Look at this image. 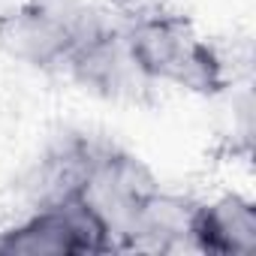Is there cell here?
<instances>
[{
	"mask_svg": "<svg viewBox=\"0 0 256 256\" xmlns=\"http://www.w3.org/2000/svg\"><path fill=\"white\" fill-rule=\"evenodd\" d=\"M114 24L94 0H28L0 16V48L40 70H66L82 46Z\"/></svg>",
	"mask_w": 256,
	"mask_h": 256,
	"instance_id": "obj_1",
	"label": "cell"
},
{
	"mask_svg": "<svg viewBox=\"0 0 256 256\" xmlns=\"http://www.w3.org/2000/svg\"><path fill=\"white\" fill-rule=\"evenodd\" d=\"M130 48L142 76L166 84H178L196 94H220L229 82L226 64L214 46L196 36L193 24L181 12H166L139 24L124 28Z\"/></svg>",
	"mask_w": 256,
	"mask_h": 256,
	"instance_id": "obj_2",
	"label": "cell"
},
{
	"mask_svg": "<svg viewBox=\"0 0 256 256\" xmlns=\"http://www.w3.org/2000/svg\"><path fill=\"white\" fill-rule=\"evenodd\" d=\"M157 187L160 184L154 181L151 169L142 160L106 142L96 145L78 199L102 226L108 250H126L136 226V214Z\"/></svg>",
	"mask_w": 256,
	"mask_h": 256,
	"instance_id": "obj_3",
	"label": "cell"
},
{
	"mask_svg": "<svg viewBox=\"0 0 256 256\" xmlns=\"http://www.w3.org/2000/svg\"><path fill=\"white\" fill-rule=\"evenodd\" d=\"M0 253H108V238L96 217L82 205V199H70L64 205L36 208L30 220L4 232Z\"/></svg>",
	"mask_w": 256,
	"mask_h": 256,
	"instance_id": "obj_4",
	"label": "cell"
},
{
	"mask_svg": "<svg viewBox=\"0 0 256 256\" xmlns=\"http://www.w3.org/2000/svg\"><path fill=\"white\" fill-rule=\"evenodd\" d=\"M66 72L78 84H84L102 96H136L139 90H145L151 84L142 76V70L136 66L130 48H126V36H124L120 24H114L94 42L82 46L70 58Z\"/></svg>",
	"mask_w": 256,
	"mask_h": 256,
	"instance_id": "obj_5",
	"label": "cell"
},
{
	"mask_svg": "<svg viewBox=\"0 0 256 256\" xmlns=\"http://www.w3.org/2000/svg\"><path fill=\"white\" fill-rule=\"evenodd\" d=\"M96 145L100 142L84 139V136L58 139L42 154V160L34 166V172L24 184L30 202L36 208H52V205H64L70 199H78L82 184L90 169V160L96 154Z\"/></svg>",
	"mask_w": 256,
	"mask_h": 256,
	"instance_id": "obj_6",
	"label": "cell"
},
{
	"mask_svg": "<svg viewBox=\"0 0 256 256\" xmlns=\"http://www.w3.org/2000/svg\"><path fill=\"white\" fill-rule=\"evenodd\" d=\"M196 211H199V202L163 193L157 187L142 202V208L136 214V226H133L126 250L166 253V250H178V247H193Z\"/></svg>",
	"mask_w": 256,
	"mask_h": 256,
	"instance_id": "obj_7",
	"label": "cell"
},
{
	"mask_svg": "<svg viewBox=\"0 0 256 256\" xmlns=\"http://www.w3.org/2000/svg\"><path fill=\"white\" fill-rule=\"evenodd\" d=\"M193 247L202 253L250 256L256 250V208L241 196H223L199 205L193 223Z\"/></svg>",
	"mask_w": 256,
	"mask_h": 256,
	"instance_id": "obj_8",
	"label": "cell"
}]
</instances>
